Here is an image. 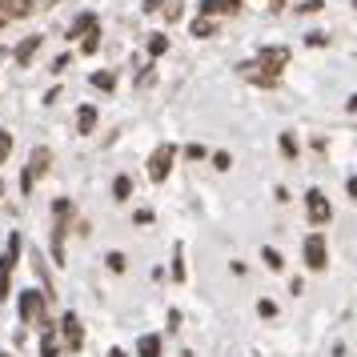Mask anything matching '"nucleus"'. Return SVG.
Returning <instances> with one entry per match:
<instances>
[{
    "label": "nucleus",
    "mask_w": 357,
    "mask_h": 357,
    "mask_svg": "<svg viewBox=\"0 0 357 357\" xmlns=\"http://www.w3.org/2000/svg\"><path fill=\"white\" fill-rule=\"evenodd\" d=\"M20 257V233H13L8 237V249H4V257H0V301L13 293V265H17Z\"/></svg>",
    "instance_id": "nucleus-1"
},
{
    "label": "nucleus",
    "mask_w": 357,
    "mask_h": 357,
    "mask_svg": "<svg viewBox=\"0 0 357 357\" xmlns=\"http://www.w3.org/2000/svg\"><path fill=\"white\" fill-rule=\"evenodd\" d=\"M177 161V149L173 145H157V153L149 157V181H165L169 177V169Z\"/></svg>",
    "instance_id": "nucleus-2"
},
{
    "label": "nucleus",
    "mask_w": 357,
    "mask_h": 357,
    "mask_svg": "<svg viewBox=\"0 0 357 357\" xmlns=\"http://www.w3.org/2000/svg\"><path fill=\"white\" fill-rule=\"evenodd\" d=\"M20 321H45V293L20 289Z\"/></svg>",
    "instance_id": "nucleus-3"
},
{
    "label": "nucleus",
    "mask_w": 357,
    "mask_h": 357,
    "mask_svg": "<svg viewBox=\"0 0 357 357\" xmlns=\"http://www.w3.org/2000/svg\"><path fill=\"white\" fill-rule=\"evenodd\" d=\"M241 77H245V81H253V84H261V89H273V84L281 81V77H277L273 68H265V65H261L257 56H253V61H245V65H241Z\"/></svg>",
    "instance_id": "nucleus-4"
},
{
    "label": "nucleus",
    "mask_w": 357,
    "mask_h": 357,
    "mask_svg": "<svg viewBox=\"0 0 357 357\" xmlns=\"http://www.w3.org/2000/svg\"><path fill=\"white\" fill-rule=\"evenodd\" d=\"M305 265L313 269V273H321L325 265H329V253H325V237L321 233L305 237Z\"/></svg>",
    "instance_id": "nucleus-5"
},
{
    "label": "nucleus",
    "mask_w": 357,
    "mask_h": 357,
    "mask_svg": "<svg viewBox=\"0 0 357 357\" xmlns=\"http://www.w3.org/2000/svg\"><path fill=\"white\" fill-rule=\"evenodd\" d=\"M305 209H309V221H313V225H325V221L333 217V209H329V201H325V193H321V189H309V197H305Z\"/></svg>",
    "instance_id": "nucleus-6"
},
{
    "label": "nucleus",
    "mask_w": 357,
    "mask_h": 357,
    "mask_svg": "<svg viewBox=\"0 0 357 357\" xmlns=\"http://www.w3.org/2000/svg\"><path fill=\"white\" fill-rule=\"evenodd\" d=\"M61 329H65V345L73 354L84 349V329H81V317H77V313H65V317H61Z\"/></svg>",
    "instance_id": "nucleus-7"
},
{
    "label": "nucleus",
    "mask_w": 357,
    "mask_h": 357,
    "mask_svg": "<svg viewBox=\"0 0 357 357\" xmlns=\"http://www.w3.org/2000/svg\"><path fill=\"white\" fill-rule=\"evenodd\" d=\"M49 161H52V153L45 145H36L33 149V157H29V173H24V189H33V181L49 169Z\"/></svg>",
    "instance_id": "nucleus-8"
},
{
    "label": "nucleus",
    "mask_w": 357,
    "mask_h": 357,
    "mask_svg": "<svg viewBox=\"0 0 357 357\" xmlns=\"http://www.w3.org/2000/svg\"><path fill=\"white\" fill-rule=\"evenodd\" d=\"M257 61H261L265 68H273L277 77H281V68L289 65V49H281V45H265V49L257 52Z\"/></svg>",
    "instance_id": "nucleus-9"
},
{
    "label": "nucleus",
    "mask_w": 357,
    "mask_h": 357,
    "mask_svg": "<svg viewBox=\"0 0 357 357\" xmlns=\"http://www.w3.org/2000/svg\"><path fill=\"white\" fill-rule=\"evenodd\" d=\"M29 13H33V0H0V24L17 20V17H29Z\"/></svg>",
    "instance_id": "nucleus-10"
},
{
    "label": "nucleus",
    "mask_w": 357,
    "mask_h": 357,
    "mask_svg": "<svg viewBox=\"0 0 357 357\" xmlns=\"http://www.w3.org/2000/svg\"><path fill=\"white\" fill-rule=\"evenodd\" d=\"M36 49H40V36H29L24 45H17V65L24 68V65H29V61L36 56Z\"/></svg>",
    "instance_id": "nucleus-11"
},
{
    "label": "nucleus",
    "mask_w": 357,
    "mask_h": 357,
    "mask_svg": "<svg viewBox=\"0 0 357 357\" xmlns=\"http://www.w3.org/2000/svg\"><path fill=\"white\" fill-rule=\"evenodd\" d=\"M137 354L141 357H161V337H157V333H145V337L137 341Z\"/></svg>",
    "instance_id": "nucleus-12"
},
{
    "label": "nucleus",
    "mask_w": 357,
    "mask_h": 357,
    "mask_svg": "<svg viewBox=\"0 0 357 357\" xmlns=\"http://www.w3.org/2000/svg\"><path fill=\"white\" fill-rule=\"evenodd\" d=\"M93 29H97V17H77V24L68 29V36H73V40H81V36L93 33Z\"/></svg>",
    "instance_id": "nucleus-13"
},
{
    "label": "nucleus",
    "mask_w": 357,
    "mask_h": 357,
    "mask_svg": "<svg viewBox=\"0 0 357 357\" xmlns=\"http://www.w3.org/2000/svg\"><path fill=\"white\" fill-rule=\"evenodd\" d=\"M93 125H97V109H93V105H84L81 113H77V129H81V132H89Z\"/></svg>",
    "instance_id": "nucleus-14"
},
{
    "label": "nucleus",
    "mask_w": 357,
    "mask_h": 357,
    "mask_svg": "<svg viewBox=\"0 0 357 357\" xmlns=\"http://www.w3.org/2000/svg\"><path fill=\"white\" fill-rule=\"evenodd\" d=\"M40 354H45V357L61 354V341H56V333H52V329H45V337H40Z\"/></svg>",
    "instance_id": "nucleus-15"
},
{
    "label": "nucleus",
    "mask_w": 357,
    "mask_h": 357,
    "mask_svg": "<svg viewBox=\"0 0 357 357\" xmlns=\"http://www.w3.org/2000/svg\"><path fill=\"white\" fill-rule=\"evenodd\" d=\"M213 29H217V17H201V20H193V36H209Z\"/></svg>",
    "instance_id": "nucleus-16"
},
{
    "label": "nucleus",
    "mask_w": 357,
    "mask_h": 357,
    "mask_svg": "<svg viewBox=\"0 0 357 357\" xmlns=\"http://www.w3.org/2000/svg\"><path fill=\"white\" fill-rule=\"evenodd\" d=\"M93 84H97L100 93H109V89H116V77L113 73H93Z\"/></svg>",
    "instance_id": "nucleus-17"
},
{
    "label": "nucleus",
    "mask_w": 357,
    "mask_h": 357,
    "mask_svg": "<svg viewBox=\"0 0 357 357\" xmlns=\"http://www.w3.org/2000/svg\"><path fill=\"white\" fill-rule=\"evenodd\" d=\"M129 193H132V181L129 177H116L113 181V197H116V201H125Z\"/></svg>",
    "instance_id": "nucleus-18"
},
{
    "label": "nucleus",
    "mask_w": 357,
    "mask_h": 357,
    "mask_svg": "<svg viewBox=\"0 0 357 357\" xmlns=\"http://www.w3.org/2000/svg\"><path fill=\"white\" fill-rule=\"evenodd\" d=\"M261 257H265V265H269V269H281V265H285L277 249H261Z\"/></svg>",
    "instance_id": "nucleus-19"
},
{
    "label": "nucleus",
    "mask_w": 357,
    "mask_h": 357,
    "mask_svg": "<svg viewBox=\"0 0 357 357\" xmlns=\"http://www.w3.org/2000/svg\"><path fill=\"white\" fill-rule=\"evenodd\" d=\"M221 8H225V0H201V13H205V17H217Z\"/></svg>",
    "instance_id": "nucleus-20"
},
{
    "label": "nucleus",
    "mask_w": 357,
    "mask_h": 357,
    "mask_svg": "<svg viewBox=\"0 0 357 357\" xmlns=\"http://www.w3.org/2000/svg\"><path fill=\"white\" fill-rule=\"evenodd\" d=\"M8 153H13V137H8V132L0 129V165L8 161Z\"/></svg>",
    "instance_id": "nucleus-21"
},
{
    "label": "nucleus",
    "mask_w": 357,
    "mask_h": 357,
    "mask_svg": "<svg viewBox=\"0 0 357 357\" xmlns=\"http://www.w3.org/2000/svg\"><path fill=\"white\" fill-rule=\"evenodd\" d=\"M165 49H169V40H165V36H153V40H149V52H153V56H161Z\"/></svg>",
    "instance_id": "nucleus-22"
},
{
    "label": "nucleus",
    "mask_w": 357,
    "mask_h": 357,
    "mask_svg": "<svg viewBox=\"0 0 357 357\" xmlns=\"http://www.w3.org/2000/svg\"><path fill=\"white\" fill-rule=\"evenodd\" d=\"M109 269H113V273H121V269H125V253H109Z\"/></svg>",
    "instance_id": "nucleus-23"
},
{
    "label": "nucleus",
    "mask_w": 357,
    "mask_h": 357,
    "mask_svg": "<svg viewBox=\"0 0 357 357\" xmlns=\"http://www.w3.org/2000/svg\"><path fill=\"white\" fill-rule=\"evenodd\" d=\"M132 221H137V225H149V221H153V213H149V209H137V213H132Z\"/></svg>",
    "instance_id": "nucleus-24"
},
{
    "label": "nucleus",
    "mask_w": 357,
    "mask_h": 357,
    "mask_svg": "<svg viewBox=\"0 0 357 357\" xmlns=\"http://www.w3.org/2000/svg\"><path fill=\"white\" fill-rule=\"evenodd\" d=\"M257 313H261V317H273V313H277V305H273V301H261V305H257Z\"/></svg>",
    "instance_id": "nucleus-25"
},
{
    "label": "nucleus",
    "mask_w": 357,
    "mask_h": 357,
    "mask_svg": "<svg viewBox=\"0 0 357 357\" xmlns=\"http://www.w3.org/2000/svg\"><path fill=\"white\" fill-rule=\"evenodd\" d=\"M281 149H285V153L293 157V153H297V141H293V137H281Z\"/></svg>",
    "instance_id": "nucleus-26"
},
{
    "label": "nucleus",
    "mask_w": 357,
    "mask_h": 357,
    "mask_svg": "<svg viewBox=\"0 0 357 357\" xmlns=\"http://www.w3.org/2000/svg\"><path fill=\"white\" fill-rule=\"evenodd\" d=\"M165 0H145V13H153V8H161Z\"/></svg>",
    "instance_id": "nucleus-27"
},
{
    "label": "nucleus",
    "mask_w": 357,
    "mask_h": 357,
    "mask_svg": "<svg viewBox=\"0 0 357 357\" xmlns=\"http://www.w3.org/2000/svg\"><path fill=\"white\" fill-rule=\"evenodd\" d=\"M109 357H125V354H121V349H109Z\"/></svg>",
    "instance_id": "nucleus-28"
},
{
    "label": "nucleus",
    "mask_w": 357,
    "mask_h": 357,
    "mask_svg": "<svg viewBox=\"0 0 357 357\" xmlns=\"http://www.w3.org/2000/svg\"><path fill=\"white\" fill-rule=\"evenodd\" d=\"M0 357H13V354H4V349H0Z\"/></svg>",
    "instance_id": "nucleus-29"
},
{
    "label": "nucleus",
    "mask_w": 357,
    "mask_h": 357,
    "mask_svg": "<svg viewBox=\"0 0 357 357\" xmlns=\"http://www.w3.org/2000/svg\"><path fill=\"white\" fill-rule=\"evenodd\" d=\"M0 193H4V181H0Z\"/></svg>",
    "instance_id": "nucleus-30"
},
{
    "label": "nucleus",
    "mask_w": 357,
    "mask_h": 357,
    "mask_svg": "<svg viewBox=\"0 0 357 357\" xmlns=\"http://www.w3.org/2000/svg\"><path fill=\"white\" fill-rule=\"evenodd\" d=\"M273 4H281V0H273Z\"/></svg>",
    "instance_id": "nucleus-31"
}]
</instances>
